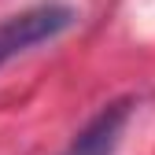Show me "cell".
<instances>
[{"label":"cell","instance_id":"obj_1","mask_svg":"<svg viewBox=\"0 0 155 155\" xmlns=\"http://www.w3.org/2000/svg\"><path fill=\"white\" fill-rule=\"evenodd\" d=\"M74 8L67 4H37V8H26L18 15H8L0 22V67L15 55L30 52L33 45H45L52 37H59L63 30L74 26Z\"/></svg>","mask_w":155,"mask_h":155},{"label":"cell","instance_id":"obj_2","mask_svg":"<svg viewBox=\"0 0 155 155\" xmlns=\"http://www.w3.org/2000/svg\"><path fill=\"white\" fill-rule=\"evenodd\" d=\"M129 114H133V100H111L78 129V137L67 144L63 155H114Z\"/></svg>","mask_w":155,"mask_h":155}]
</instances>
